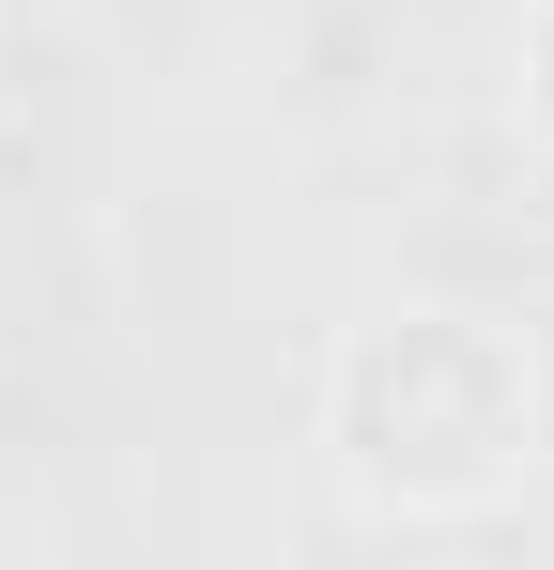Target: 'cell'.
<instances>
[{"label":"cell","mask_w":554,"mask_h":570,"mask_svg":"<svg viewBox=\"0 0 554 570\" xmlns=\"http://www.w3.org/2000/svg\"><path fill=\"white\" fill-rule=\"evenodd\" d=\"M324 448L369 509L462 524L554 463V355L508 308H385L324 371Z\"/></svg>","instance_id":"obj_1"},{"label":"cell","mask_w":554,"mask_h":570,"mask_svg":"<svg viewBox=\"0 0 554 570\" xmlns=\"http://www.w3.org/2000/svg\"><path fill=\"white\" fill-rule=\"evenodd\" d=\"M524 139H540V170H554V0H524Z\"/></svg>","instance_id":"obj_2"}]
</instances>
